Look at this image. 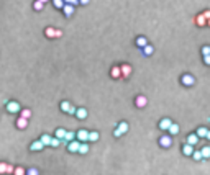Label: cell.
<instances>
[{"label": "cell", "instance_id": "obj_23", "mask_svg": "<svg viewBox=\"0 0 210 175\" xmlns=\"http://www.w3.org/2000/svg\"><path fill=\"white\" fill-rule=\"evenodd\" d=\"M117 129H120V133L125 134V133L128 131V123H127V121H120L118 126H117Z\"/></svg>", "mask_w": 210, "mask_h": 175}, {"label": "cell", "instance_id": "obj_33", "mask_svg": "<svg viewBox=\"0 0 210 175\" xmlns=\"http://www.w3.org/2000/svg\"><path fill=\"white\" fill-rule=\"evenodd\" d=\"M59 144H63V141H61V139H56V137H51V142H49V146H51V147H58Z\"/></svg>", "mask_w": 210, "mask_h": 175}, {"label": "cell", "instance_id": "obj_34", "mask_svg": "<svg viewBox=\"0 0 210 175\" xmlns=\"http://www.w3.org/2000/svg\"><path fill=\"white\" fill-rule=\"evenodd\" d=\"M25 175H39V170L35 169V167H31V169H26Z\"/></svg>", "mask_w": 210, "mask_h": 175}, {"label": "cell", "instance_id": "obj_6", "mask_svg": "<svg viewBox=\"0 0 210 175\" xmlns=\"http://www.w3.org/2000/svg\"><path fill=\"white\" fill-rule=\"evenodd\" d=\"M120 74H122L123 79H128L131 75V66L130 64H122L120 66Z\"/></svg>", "mask_w": 210, "mask_h": 175}, {"label": "cell", "instance_id": "obj_21", "mask_svg": "<svg viewBox=\"0 0 210 175\" xmlns=\"http://www.w3.org/2000/svg\"><path fill=\"white\" fill-rule=\"evenodd\" d=\"M26 126H28V120L18 116V120H17V128H18V129H25Z\"/></svg>", "mask_w": 210, "mask_h": 175}, {"label": "cell", "instance_id": "obj_37", "mask_svg": "<svg viewBox=\"0 0 210 175\" xmlns=\"http://www.w3.org/2000/svg\"><path fill=\"white\" fill-rule=\"evenodd\" d=\"M63 2H64V5H72V7L79 5V0H63Z\"/></svg>", "mask_w": 210, "mask_h": 175}, {"label": "cell", "instance_id": "obj_29", "mask_svg": "<svg viewBox=\"0 0 210 175\" xmlns=\"http://www.w3.org/2000/svg\"><path fill=\"white\" fill-rule=\"evenodd\" d=\"M200 154H202V159H208V157H210V147H208V146H205V147H202Z\"/></svg>", "mask_w": 210, "mask_h": 175}, {"label": "cell", "instance_id": "obj_3", "mask_svg": "<svg viewBox=\"0 0 210 175\" xmlns=\"http://www.w3.org/2000/svg\"><path fill=\"white\" fill-rule=\"evenodd\" d=\"M159 146L164 149L171 147L172 146V136H169V134H163V136L159 137Z\"/></svg>", "mask_w": 210, "mask_h": 175}, {"label": "cell", "instance_id": "obj_5", "mask_svg": "<svg viewBox=\"0 0 210 175\" xmlns=\"http://www.w3.org/2000/svg\"><path fill=\"white\" fill-rule=\"evenodd\" d=\"M61 110L64 113H67V115H74L76 113V107L71 105L69 101H61Z\"/></svg>", "mask_w": 210, "mask_h": 175}, {"label": "cell", "instance_id": "obj_13", "mask_svg": "<svg viewBox=\"0 0 210 175\" xmlns=\"http://www.w3.org/2000/svg\"><path fill=\"white\" fill-rule=\"evenodd\" d=\"M171 118H163V120L159 121V129H163V131H168V128L171 126Z\"/></svg>", "mask_w": 210, "mask_h": 175}, {"label": "cell", "instance_id": "obj_32", "mask_svg": "<svg viewBox=\"0 0 210 175\" xmlns=\"http://www.w3.org/2000/svg\"><path fill=\"white\" fill-rule=\"evenodd\" d=\"M25 172H26V170L23 169V167H20V165L13 169V175H25Z\"/></svg>", "mask_w": 210, "mask_h": 175}, {"label": "cell", "instance_id": "obj_9", "mask_svg": "<svg viewBox=\"0 0 210 175\" xmlns=\"http://www.w3.org/2000/svg\"><path fill=\"white\" fill-rule=\"evenodd\" d=\"M135 105H136L138 108H144V107L148 105V98H146L144 95H138V97L135 98Z\"/></svg>", "mask_w": 210, "mask_h": 175}, {"label": "cell", "instance_id": "obj_30", "mask_svg": "<svg viewBox=\"0 0 210 175\" xmlns=\"http://www.w3.org/2000/svg\"><path fill=\"white\" fill-rule=\"evenodd\" d=\"M31 116V110H20V118H25V120H28V118Z\"/></svg>", "mask_w": 210, "mask_h": 175}, {"label": "cell", "instance_id": "obj_28", "mask_svg": "<svg viewBox=\"0 0 210 175\" xmlns=\"http://www.w3.org/2000/svg\"><path fill=\"white\" fill-rule=\"evenodd\" d=\"M39 141L43 142V146H49V142H51V136H49V134H43V136L39 137Z\"/></svg>", "mask_w": 210, "mask_h": 175}, {"label": "cell", "instance_id": "obj_36", "mask_svg": "<svg viewBox=\"0 0 210 175\" xmlns=\"http://www.w3.org/2000/svg\"><path fill=\"white\" fill-rule=\"evenodd\" d=\"M52 5H54L56 8L63 10V7H64V2H63V0H52Z\"/></svg>", "mask_w": 210, "mask_h": 175}, {"label": "cell", "instance_id": "obj_14", "mask_svg": "<svg viewBox=\"0 0 210 175\" xmlns=\"http://www.w3.org/2000/svg\"><path fill=\"white\" fill-rule=\"evenodd\" d=\"M135 44L140 48V49H143V48L148 44V39H146V36H138V38H136V41H135Z\"/></svg>", "mask_w": 210, "mask_h": 175}, {"label": "cell", "instance_id": "obj_20", "mask_svg": "<svg viewBox=\"0 0 210 175\" xmlns=\"http://www.w3.org/2000/svg\"><path fill=\"white\" fill-rule=\"evenodd\" d=\"M192 152H194V146H189V144H182V154L184 156H192Z\"/></svg>", "mask_w": 210, "mask_h": 175}, {"label": "cell", "instance_id": "obj_2", "mask_svg": "<svg viewBox=\"0 0 210 175\" xmlns=\"http://www.w3.org/2000/svg\"><path fill=\"white\" fill-rule=\"evenodd\" d=\"M181 84H182L184 87H192V85L195 84V77L192 74H184L181 77Z\"/></svg>", "mask_w": 210, "mask_h": 175}, {"label": "cell", "instance_id": "obj_44", "mask_svg": "<svg viewBox=\"0 0 210 175\" xmlns=\"http://www.w3.org/2000/svg\"><path fill=\"white\" fill-rule=\"evenodd\" d=\"M39 2H41V3H48L49 0H39Z\"/></svg>", "mask_w": 210, "mask_h": 175}, {"label": "cell", "instance_id": "obj_24", "mask_svg": "<svg viewBox=\"0 0 210 175\" xmlns=\"http://www.w3.org/2000/svg\"><path fill=\"white\" fill-rule=\"evenodd\" d=\"M99 137H100V134L97 133V131H89V139H87V141L97 142V141H99Z\"/></svg>", "mask_w": 210, "mask_h": 175}, {"label": "cell", "instance_id": "obj_39", "mask_svg": "<svg viewBox=\"0 0 210 175\" xmlns=\"http://www.w3.org/2000/svg\"><path fill=\"white\" fill-rule=\"evenodd\" d=\"M202 54H204V56H210V46H204V48H202Z\"/></svg>", "mask_w": 210, "mask_h": 175}, {"label": "cell", "instance_id": "obj_12", "mask_svg": "<svg viewBox=\"0 0 210 175\" xmlns=\"http://www.w3.org/2000/svg\"><path fill=\"white\" fill-rule=\"evenodd\" d=\"M74 10H76V7H72V5H64L63 7V13H64V17L66 18H69L74 15Z\"/></svg>", "mask_w": 210, "mask_h": 175}, {"label": "cell", "instance_id": "obj_41", "mask_svg": "<svg viewBox=\"0 0 210 175\" xmlns=\"http://www.w3.org/2000/svg\"><path fill=\"white\" fill-rule=\"evenodd\" d=\"M204 64H205V66H208V64H210V56H204Z\"/></svg>", "mask_w": 210, "mask_h": 175}, {"label": "cell", "instance_id": "obj_43", "mask_svg": "<svg viewBox=\"0 0 210 175\" xmlns=\"http://www.w3.org/2000/svg\"><path fill=\"white\" fill-rule=\"evenodd\" d=\"M89 2H90V0H79V3H80V5H87Z\"/></svg>", "mask_w": 210, "mask_h": 175}, {"label": "cell", "instance_id": "obj_38", "mask_svg": "<svg viewBox=\"0 0 210 175\" xmlns=\"http://www.w3.org/2000/svg\"><path fill=\"white\" fill-rule=\"evenodd\" d=\"M13 169H15V167L12 165V164H7V167H5V173L12 175V173H13Z\"/></svg>", "mask_w": 210, "mask_h": 175}, {"label": "cell", "instance_id": "obj_42", "mask_svg": "<svg viewBox=\"0 0 210 175\" xmlns=\"http://www.w3.org/2000/svg\"><path fill=\"white\" fill-rule=\"evenodd\" d=\"M113 136H115V137H120V136H122V133H120V129H117V128H115V131H113Z\"/></svg>", "mask_w": 210, "mask_h": 175}, {"label": "cell", "instance_id": "obj_35", "mask_svg": "<svg viewBox=\"0 0 210 175\" xmlns=\"http://www.w3.org/2000/svg\"><path fill=\"white\" fill-rule=\"evenodd\" d=\"M191 157L194 159V160H202V154H200V150H194Z\"/></svg>", "mask_w": 210, "mask_h": 175}, {"label": "cell", "instance_id": "obj_10", "mask_svg": "<svg viewBox=\"0 0 210 175\" xmlns=\"http://www.w3.org/2000/svg\"><path fill=\"white\" fill-rule=\"evenodd\" d=\"M197 142H199V137H197V134H195V133L189 134V136L185 137V144H189V146H194V147H195Z\"/></svg>", "mask_w": 210, "mask_h": 175}, {"label": "cell", "instance_id": "obj_1", "mask_svg": "<svg viewBox=\"0 0 210 175\" xmlns=\"http://www.w3.org/2000/svg\"><path fill=\"white\" fill-rule=\"evenodd\" d=\"M44 35H46V38H61L63 36V31L61 30H56V28H52V26H48L46 30H44Z\"/></svg>", "mask_w": 210, "mask_h": 175}, {"label": "cell", "instance_id": "obj_11", "mask_svg": "<svg viewBox=\"0 0 210 175\" xmlns=\"http://www.w3.org/2000/svg\"><path fill=\"white\" fill-rule=\"evenodd\" d=\"M87 110L86 108H76V113H74V116L77 118V120H86L87 118Z\"/></svg>", "mask_w": 210, "mask_h": 175}, {"label": "cell", "instance_id": "obj_26", "mask_svg": "<svg viewBox=\"0 0 210 175\" xmlns=\"http://www.w3.org/2000/svg\"><path fill=\"white\" fill-rule=\"evenodd\" d=\"M197 137H199V139H200V137H205V136H207V134H208V129L207 128H204V126H202V128H199V129H197Z\"/></svg>", "mask_w": 210, "mask_h": 175}, {"label": "cell", "instance_id": "obj_27", "mask_svg": "<svg viewBox=\"0 0 210 175\" xmlns=\"http://www.w3.org/2000/svg\"><path fill=\"white\" fill-rule=\"evenodd\" d=\"M77 152H79V154H87V152H89V144H87V142H80Z\"/></svg>", "mask_w": 210, "mask_h": 175}, {"label": "cell", "instance_id": "obj_19", "mask_svg": "<svg viewBox=\"0 0 210 175\" xmlns=\"http://www.w3.org/2000/svg\"><path fill=\"white\" fill-rule=\"evenodd\" d=\"M43 147H44V146H43V142L39 141V139L33 141V142H31V146H30V149H31V150H41Z\"/></svg>", "mask_w": 210, "mask_h": 175}, {"label": "cell", "instance_id": "obj_25", "mask_svg": "<svg viewBox=\"0 0 210 175\" xmlns=\"http://www.w3.org/2000/svg\"><path fill=\"white\" fill-rule=\"evenodd\" d=\"M64 134H66V129H63V128H58L56 129V133H54V137L56 139H64Z\"/></svg>", "mask_w": 210, "mask_h": 175}, {"label": "cell", "instance_id": "obj_31", "mask_svg": "<svg viewBox=\"0 0 210 175\" xmlns=\"http://www.w3.org/2000/svg\"><path fill=\"white\" fill-rule=\"evenodd\" d=\"M33 8L36 10V12H41L43 8H44V3H41L39 0H35V3H33Z\"/></svg>", "mask_w": 210, "mask_h": 175}, {"label": "cell", "instance_id": "obj_4", "mask_svg": "<svg viewBox=\"0 0 210 175\" xmlns=\"http://www.w3.org/2000/svg\"><path fill=\"white\" fill-rule=\"evenodd\" d=\"M5 108H7V111H8V113H13V115H15V113H18L20 110H22V107H20L18 101H7V103H5Z\"/></svg>", "mask_w": 210, "mask_h": 175}, {"label": "cell", "instance_id": "obj_8", "mask_svg": "<svg viewBox=\"0 0 210 175\" xmlns=\"http://www.w3.org/2000/svg\"><path fill=\"white\" fill-rule=\"evenodd\" d=\"M79 146H80V142H79L77 139H74V141L67 142V144H66V147H67V150H69V152L76 154V152L79 150Z\"/></svg>", "mask_w": 210, "mask_h": 175}, {"label": "cell", "instance_id": "obj_16", "mask_svg": "<svg viewBox=\"0 0 210 175\" xmlns=\"http://www.w3.org/2000/svg\"><path fill=\"white\" fill-rule=\"evenodd\" d=\"M74 139H76V133H72V131H66L63 142H64V144H67V142H71V141H74Z\"/></svg>", "mask_w": 210, "mask_h": 175}, {"label": "cell", "instance_id": "obj_15", "mask_svg": "<svg viewBox=\"0 0 210 175\" xmlns=\"http://www.w3.org/2000/svg\"><path fill=\"white\" fill-rule=\"evenodd\" d=\"M168 133H169V136H176V134H179V124L171 123V126L168 128Z\"/></svg>", "mask_w": 210, "mask_h": 175}, {"label": "cell", "instance_id": "obj_18", "mask_svg": "<svg viewBox=\"0 0 210 175\" xmlns=\"http://www.w3.org/2000/svg\"><path fill=\"white\" fill-rule=\"evenodd\" d=\"M195 25L202 28V26H207L208 21H207V20H205L204 17H202V15H197V17H195Z\"/></svg>", "mask_w": 210, "mask_h": 175}, {"label": "cell", "instance_id": "obj_7", "mask_svg": "<svg viewBox=\"0 0 210 175\" xmlns=\"http://www.w3.org/2000/svg\"><path fill=\"white\" fill-rule=\"evenodd\" d=\"M76 139H77L79 142H87L89 131H87V129H79V133H76Z\"/></svg>", "mask_w": 210, "mask_h": 175}, {"label": "cell", "instance_id": "obj_17", "mask_svg": "<svg viewBox=\"0 0 210 175\" xmlns=\"http://www.w3.org/2000/svg\"><path fill=\"white\" fill-rule=\"evenodd\" d=\"M110 75L112 79H120L122 77V74H120V66H113L110 69Z\"/></svg>", "mask_w": 210, "mask_h": 175}, {"label": "cell", "instance_id": "obj_40", "mask_svg": "<svg viewBox=\"0 0 210 175\" xmlns=\"http://www.w3.org/2000/svg\"><path fill=\"white\" fill-rule=\"evenodd\" d=\"M5 167H7L5 162H0V173H5Z\"/></svg>", "mask_w": 210, "mask_h": 175}, {"label": "cell", "instance_id": "obj_22", "mask_svg": "<svg viewBox=\"0 0 210 175\" xmlns=\"http://www.w3.org/2000/svg\"><path fill=\"white\" fill-rule=\"evenodd\" d=\"M141 52H143V56H151L153 52H154V48H153L151 44H146V46L141 49Z\"/></svg>", "mask_w": 210, "mask_h": 175}]
</instances>
